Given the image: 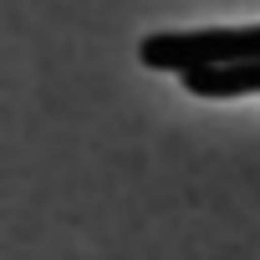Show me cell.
<instances>
[{
    "instance_id": "7a4b0ae2",
    "label": "cell",
    "mask_w": 260,
    "mask_h": 260,
    "mask_svg": "<svg viewBox=\"0 0 260 260\" xmlns=\"http://www.w3.org/2000/svg\"><path fill=\"white\" fill-rule=\"evenodd\" d=\"M184 92L194 97H255L260 92V61H245V67H214V72H189L184 77Z\"/></svg>"
},
{
    "instance_id": "6da1fadb",
    "label": "cell",
    "mask_w": 260,
    "mask_h": 260,
    "mask_svg": "<svg viewBox=\"0 0 260 260\" xmlns=\"http://www.w3.org/2000/svg\"><path fill=\"white\" fill-rule=\"evenodd\" d=\"M138 61L148 72H214L260 61V26H224V31H153L138 41Z\"/></svg>"
}]
</instances>
